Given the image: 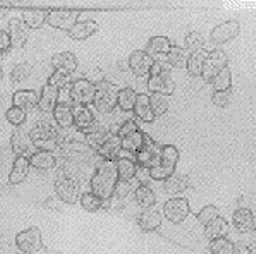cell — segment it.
Masks as SVG:
<instances>
[{
	"instance_id": "277c9868",
	"label": "cell",
	"mask_w": 256,
	"mask_h": 254,
	"mask_svg": "<svg viewBox=\"0 0 256 254\" xmlns=\"http://www.w3.org/2000/svg\"><path fill=\"white\" fill-rule=\"evenodd\" d=\"M55 194H57L62 203L74 205L81 198V182L74 181L70 177L58 175V179L55 181Z\"/></svg>"
},
{
	"instance_id": "816d5d0a",
	"label": "cell",
	"mask_w": 256,
	"mask_h": 254,
	"mask_svg": "<svg viewBox=\"0 0 256 254\" xmlns=\"http://www.w3.org/2000/svg\"><path fill=\"white\" fill-rule=\"evenodd\" d=\"M124 206H126V203L122 201V199L110 196L108 199H104V206H102V208L107 210V212H120V210H124Z\"/></svg>"
},
{
	"instance_id": "60d3db41",
	"label": "cell",
	"mask_w": 256,
	"mask_h": 254,
	"mask_svg": "<svg viewBox=\"0 0 256 254\" xmlns=\"http://www.w3.org/2000/svg\"><path fill=\"white\" fill-rule=\"evenodd\" d=\"M80 203L82 206V210H86V212H98V210H102V206H104V199L100 196H96L94 193H82L81 198H80Z\"/></svg>"
},
{
	"instance_id": "7a4b0ae2",
	"label": "cell",
	"mask_w": 256,
	"mask_h": 254,
	"mask_svg": "<svg viewBox=\"0 0 256 254\" xmlns=\"http://www.w3.org/2000/svg\"><path fill=\"white\" fill-rule=\"evenodd\" d=\"M30 136L36 151L55 153L57 150H60V131H57L48 120H38L30 131Z\"/></svg>"
},
{
	"instance_id": "8992f818",
	"label": "cell",
	"mask_w": 256,
	"mask_h": 254,
	"mask_svg": "<svg viewBox=\"0 0 256 254\" xmlns=\"http://www.w3.org/2000/svg\"><path fill=\"white\" fill-rule=\"evenodd\" d=\"M68 91H69V98L74 105H86V107H90L94 100L96 88L92 83H88L86 79H78L72 84L68 86Z\"/></svg>"
},
{
	"instance_id": "bcb514c9",
	"label": "cell",
	"mask_w": 256,
	"mask_h": 254,
	"mask_svg": "<svg viewBox=\"0 0 256 254\" xmlns=\"http://www.w3.org/2000/svg\"><path fill=\"white\" fill-rule=\"evenodd\" d=\"M46 84L54 86V88H57V89L68 88V86L70 84V74L64 72V71H54V74L50 76V79Z\"/></svg>"
},
{
	"instance_id": "83f0119b",
	"label": "cell",
	"mask_w": 256,
	"mask_h": 254,
	"mask_svg": "<svg viewBox=\"0 0 256 254\" xmlns=\"http://www.w3.org/2000/svg\"><path fill=\"white\" fill-rule=\"evenodd\" d=\"M132 112H134V115L141 122L150 124L155 120V115H153L152 107H150V95H146V93H141V95L136 96V103H134Z\"/></svg>"
},
{
	"instance_id": "836d02e7",
	"label": "cell",
	"mask_w": 256,
	"mask_h": 254,
	"mask_svg": "<svg viewBox=\"0 0 256 254\" xmlns=\"http://www.w3.org/2000/svg\"><path fill=\"white\" fill-rule=\"evenodd\" d=\"M204 60H206V52H203V50L191 53V55L188 57V62H186L188 72L191 74L192 77H200L203 74Z\"/></svg>"
},
{
	"instance_id": "f6af8a7d",
	"label": "cell",
	"mask_w": 256,
	"mask_h": 254,
	"mask_svg": "<svg viewBox=\"0 0 256 254\" xmlns=\"http://www.w3.org/2000/svg\"><path fill=\"white\" fill-rule=\"evenodd\" d=\"M6 117L14 127H22V126H24V122H26V119H28V113L12 105V107L6 112Z\"/></svg>"
},
{
	"instance_id": "6f0895ef",
	"label": "cell",
	"mask_w": 256,
	"mask_h": 254,
	"mask_svg": "<svg viewBox=\"0 0 256 254\" xmlns=\"http://www.w3.org/2000/svg\"><path fill=\"white\" fill-rule=\"evenodd\" d=\"M60 199H54V198H48L45 201V208H48V210H57V212H62V205L60 203Z\"/></svg>"
},
{
	"instance_id": "f35d334b",
	"label": "cell",
	"mask_w": 256,
	"mask_h": 254,
	"mask_svg": "<svg viewBox=\"0 0 256 254\" xmlns=\"http://www.w3.org/2000/svg\"><path fill=\"white\" fill-rule=\"evenodd\" d=\"M215 91H230L232 88V71L229 67H226L224 71H220L214 79L210 81Z\"/></svg>"
},
{
	"instance_id": "681fc988",
	"label": "cell",
	"mask_w": 256,
	"mask_h": 254,
	"mask_svg": "<svg viewBox=\"0 0 256 254\" xmlns=\"http://www.w3.org/2000/svg\"><path fill=\"white\" fill-rule=\"evenodd\" d=\"M212 103L220 108H226L230 105V91H215L212 95Z\"/></svg>"
},
{
	"instance_id": "94428289",
	"label": "cell",
	"mask_w": 256,
	"mask_h": 254,
	"mask_svg": "<svg viewBox=\"0 0 256 254\" xmlns=\"http://www.w3.org/2000/svg\"><path fill=\"white\" fill-rule=\"evenodd\" d=\"M2 77H4V69H2V65H0V81H2Z\"/></svg>"
},
{
	"instance_id": "8fae6325",
	"label": "cell",
	"mask_w": 256,
	"mask_h": 254,
	"mask_svg": "<svg viewBox=\"0 0 256 254\" xmlns=\"http://www.w3.org/2000/svg\"><path fill=\"white\" fill-rule=\"evenodd\" d=\"M148 89L152 95L170 96V95H174V91H176V81L172 79L170 72L153 74L148 79Z\"/></svg>"
},
{
	"instance_id": "d6986e66",
	"label": "cell",
	"mask_w": 256,
	"mask_h": 254,
	"mask_svg": "<svg viewBox=\"0 0 256 254\" xmlns=\"http://www.w3.org/2000/svg\"><path fill=\"white\" fill-rule=\"evenodd\" d=\"M52 115H54V122L60 129L74 127V113H72V107H70L69 101H62V103L55 105Z\"/></svg>"
},
{
	"instance_id": "2e32d148",
	"label": "cell",
	"mask_w": 256,
	"mask_h": 254,
	"mask_svg": "<svg viewBox=\"0 0 256 254\" xmlns=\"http://www.w3.org/2000/svg\"><path fill=\"white\" fill-rule=\"evenodd\" d=\"M12 103L14 107L21 108V110L33 112L38 108V103H40V95L33 89H19V91L14 93L12 96Z\"/></svg>"
},
{
	"instance_id": "c3c4849f",
	"label": "cell",
	"mask_w": 256,
	"mask_h": 254,
	"mask_svg": "<svg viewBox=\"0 0 256 254\" xmlns=\"http://www.w3.org/2000/svg\"><path fill=\"white\" fill-rule=\"evenodd\" d=\"M132 189H134V186H132L131 181H122V179H119L117 184H116V187H114V194H112V196L124 201V199L132 193Z\"/></svg>"
},
{
	"instance_id": "44dd1931",
	"label": "cell",
	"mask_w": 256,
	"mask_h": 254,
	"mask_svg": "<svg viewBox=\"0 0 256 254\" xmlns=\"http://www.w3.org/2000/svg\"><path fill=\"white\" fill-rule=\"evenodd\" d=\"M98 29H100V26H98V22H94V21H78L68 33L72 40L82 41V40H88V38L93 36V34H96Z\"/></svg>"
},
{
	"instance_id": "11a10c76",
	"label": "cell",
	"mask_w": 256,
	"mask_h": 254,
	"mask_svg": "<svg viewBox=\"0 0 256 254\" xmlns=\"http://www.w3.org/2000/svg\"><path fill=\"white\" fill-rule=\"evenodd\" d=\"M12 48V43H10V36L7 31H2L0 29V53L2 52H7V50Z\"/></svg>"
},
{
	"instance_id": "ab89813d",
	"label": "cell",
	"mask_w": 256,
	"mask_h": 254,
	"mask_svg": "<svg viewBox=\"0 0 256 254\" xmlns=\"http://www.w3.org/2000/svg\"><path fill=\"white\" fill-rule=\"evenodd\" d=\"M31 76H33V65L28 64V62L18 64L12 69V72H10V79H12V83H16V84L24 83V81L30 79Z\"/></svg>"
},
{
	"instance_id": "f546056e",
	"label": "cell",
	"mask_w": 256,
	"mask_h": 254,
	"mask_svg": "<svg viewBox=\"0 0 256 254\" xmlns=\"http://www.w3.org/2000/svg\"><path fill=\"white\" fill-rule=\"evenodd\" d=\"M120 150H122L120 138H119V136H116V134H112L107 141L98 148L96 155L100 156L102 160H117V155H119Z\"/></svg>"
},
{
	"instance_id": "9a60e30c",
	"label": "cell",
	"mask_w": 256,
	"mask_h": 254,
	"mask_svg": "<svg viewBox=\"0 0 256 254\" xmlns=\"http://www.w3.org/2000/svg\"><path fill=\"white\" fill-rule=\"evenodd\" d=\"M112 136V132L108 131V127L102 126V124H96L94 122V126H92L88 129V131L84 132V144L90 148L92 151L96 153L98 148L102 146L107 139Z\"/></svg>"
},
{
	"instance_id": "db71d44e",
	"label": "cell",
	"mask_w": 256,
	"mask_h": 254,
	"mask_svg": "<svg viewBox=\"0 0 256 254\" xmlns=\"http://www.w3.org/2000/svg\"><path fill=\"white\" fill-rule=\"evenodd\" d=\"M134 177L138 179V182H140L141 186H148V184L152 182V175H150V167L138 165L136 167V175H134Z\"/></svg>"
},
{
	"instance_id": "74e56055",
	"label": "cell",
	"mask_w": 256,
	"mask_h": 254,
	"mask_svg": "<svg viewBox=\"0 0 256 254\" xmlns=\"http://www.w3.org/2000/svg\"><path fill=\"white\" fill-rule=\"evenodd\" d=\"M138 93L132 88H124L119 91V98H117V108H120L122 112L131 113L136 103Z\"/></svg>"
},
{
	"instance_id": "8d00e7d4",
	"label": "cell",
	"mask_w": 256,
	"mask_h": 254,
	"mask_svg": "<svg viewBox=\"0 0 256 254\" xmlns=\"http://www.w3.org/2000/svg\"><path fill=\"white\" fill-rule=\"evenodd\" d=\"M172 43L167 36H153L152 40L148 41V50L150 55H158V57H165L170 50Z\"/></svg>"
},
{
	"instance_id": "9f6ffc18",
	"label": "cell",
	"mask_w": 256,
	"mask_h": 254,
	"mask_svg": "<svg viewBox=\"0 0 256 254\" xmlns=\"http://www.w3.org/2000/svg\"><path fill=\"white\" fill-rule=\"evenodd\" d=\"M232 254H253L251 246H248L246 242H238L232 246Z\"/></svg>"
},
{
	"instance_id": "ffe728a7",
	"label": "cell",
	"mask_w": 256,
	"mask_h": 254,
	"mask_svg": "<svg viewBox=\"0 0 256 254\" xmlns=\"http://www.w3.org/2000/svg\"><path fill=\"white\" fill-rule=\"evenodd\" d=\"M138 225L144 232H153L162 225V213L153 206L143 210V213H140V217H138Z\"/></svg>"
},
{
	"instance_id": "6da1fadb",
	"label": "cell",
	"mask_w": 256,
	"mask_h": 254,
	"mask_svg": "<svg viewBox=\"0 0 256 254\" xmlns=\"http://www.w3.org/2000/svg\"><path fill=\"white\" fill-rule=\"evenodd\" d=\"M119 175H117L116 160H102L93 170V175L90 179V187L92 193L102 199H108L114 194V187H116Z\"/></svg>"
},
{
	"instance_id": "d590c367",
	"label": "cell",
	"mask_w": 256,
	"mask_h": 254,
	"mask_svg": "<svg viewBox=\"0 0 256 254\" xmlns=\"http://www.w3.org/2000/svg\"><path fill=\"white\" fill-rule=\"evenodd\" d=\"M46 12L48 10H24L21 19L24 21L28 29H40L46 22Z\"/></svg>"
},
{
	"instance_id": "603a6c76",
	"label": "cell",
	"mask_w": 256,
	"mask_h": 254,
	"mask_svg": "<svg viewBox=\"0 0 256 254\" xmlns=\"http://www.w3.org/2000/svg\"><path fill=\"white\" fill-rule=\"evenodd\" d=\"M72 113H74V126H76V129H80V131L86 132L90 127L94 126V113L86 105H76L72 108Z\"/></svg>"
},
{
	"instance_id": "4fadbf2b",
	"label": "cell",
	"mask_w": 256,
	"mask_h": 254,
	"mask_svg": "<svg viewBox=\"0 0 256 254\" xmlns=\"http://www.w3.org/2000/svg\"><path fill=\"white\" fill-rule=\"evenodd\" d=\"M177 162H179V150H177L174 144H162L158 150V156H156L153 165H158L167 172H170V174H174Z\"/></svg>"
},
{
	"instance_id": "7402d4cb",
	"label": "cell",
	"mask_w": 256,
	"mask_h": 254,
	"mask_svg": "<svg viewBox=\"0 0 256 254\" xmlns=\"http://www.w3.org/2000/svg\"><path fill=\"white\" fill-rule=\"evenodd\" d=\"M30 165L38 170H52L58 165V156L50 151H34L30 156Z\"/></svg>"
},
{
	"instance_id": "52a82bcc",
	"label": "cell",
	"mask_w": 256,
	"mask_h": 254,
	"mask_svg": "<svg viewBox=\"0 0 256 254\" xmlns=\"http://www.w3.org/2000/svg\"><path fill=\"white\" fill-rule=\"evenodd\" d=\"M226 67H229V57L224 50H212L206 55V60H204V67H203V74L202 77L206 83H210L212 79L218 74L220 71H224Z\"/></svg>"
},
{
	"instance_id": "1f68e13d",
	"label": "cell",
	"mask_w": 256,
	"mask_h": 254,
	"mask_svg": "<svg viewBox=\"0 0 256 254\" xmlns=\"http://www.w3.org/2000/svg\"><path fill=\"white\" fill-rule=\"evenodd\" d=\"M188 53L184 48H180V46H176L172 45L170 50H168V53L165 55V60H167V64L170 65V69H184L186 67V62H188Z\"/></svg>"
},
{
	"instance_id": "d4e9b609",
	"label": "cell",
	"mask_w": 256,
	"mask_h": 254,
	"mask_svg": "<svg viewBox=\"0 0 256 254\" xmlns=\"http://www.w3.org/2000/svg\"><path fill=\"white\" fill-rule=\"evenodd\" d=\"M58 96H60V89L54 88V86H50V84H45L42 89L38 108H40L43 113H52L55 105L58 103Z\"/></svg>"
},
{
	"instance_id": "5b68a950",
	"label": "cell",
	"mask_w": 256,
	"mask_h": 254,
	"mask_svg": "<svg viewBox=\"0 0 256 254\" xmlns=\"http://www.w3.org/2000/svg\"><path fill=\"white\" fill-rule=\"evenodd\" d=\"M16 246L21 253H36L42 251L43 246V236L38 227H30L16 236Z\"/></svg>"
},
{
	"instance_id": "e575fe53",
	"label": "cell",
	"mask_w": 256,
	"mask_h": 254,
	"mask_svg": "<svg viewBox=\"0 0 256 254\" xmlns=\"http://www.w3.org/2000/svg\"><path fill=\"white\" fill-rule=\"evenodd\" d=\"M117 175L122 181H132L136 175V162L132 158H117L116 160Z\"/></svg>"
},
{
	"instance_id": "b9f144b4",
	"label": "cell",
	"mask_w": 256,
	"mask_h": 254,
	"mask_svg": "<svg viewBox=\"0 0 256 254\" xmlns=\"http://www.w3.org/2000/svg\"><path fill=\"white\" fill-rule=\"evenodd\" d=\"M232 246L234 242L227 237H218V239L210 241L208 244V249H210L212 254H232Z\"/></svg>"
},
{
	"instance_id": "7dc6e473",
	"label": "cell",
	"mask_w": 256,
	"mask_h": 254,
	"mask_svg": "<svg viewBox=\"0 0 256 254\" xmlns=\"http://www.w3.org/2000/svg\"><path fill=\"white\" fill-rule=\"evenodd\" d=\"M216 217H220V210L216 208L215 205H206L202 212L198 213V222L206 227L212 220H215Z\"/></svg>"
},
{
	"instance_id": "7bdbcfd3",
	"label": "cell",
	"mask_w": 256,
	"mask_h": 254,
	"mask_svg": "<svg viewBox=\"0 0 256 254\" xmlns=\"http://www.w3.org/2000/svg\"><path fill=\"white\" fill-rule=\"evenodd\" d=\"M150 107L155 117H162L168 110V101L162 95H150Z\"/></svg>"
},
{
	"instance_id": "5bb4252c",
	"label": "cell",
	"mask_w": 256,
	"mask_h": 254,
	"mask_svg": "<svg viewBox=\"0 0 256 254\" xmlns=\"http://www.w3.org/2000/svg\"><path fill=\"white\" fill-rule=\"evenodd\" d=\"M239 31H241V24L238 21H226L212 31V41L215 45H224V43L234 40L239 34Z\"/></svg>"
},
{
	"instance_id": "9c48e42d",
	"label": "cell",
	"mask_w": 256,
	"mask_h": 254,
	"mask_svg": "<svg viewBox=\"0 0 256 254\" xmlns=\"http://www.w3.org/2000/svg\"><path fill=\"white\" fill-rule=\"evenodd\" d=\"M153 62H155V58L150 55L148 52H144V50H134L128 58L129 71L138 77L148 76L153 67Z\"/></svg>"
},
{
	"instance_id": "4316f807",
	"label": "cell",
	"mask_w": 256,
	"mask_h": 254,
	"mask_svg": "<svg viewBox=\"0 0 256 254\" xmlns=\"http://www.w3.org/2000/svg\"><path fill=\"white\" fill-rule=\"evenodd\" d=\"M30 158L28 156H18V158L14 160V165H12V170H10L9 174V184H12V186H18V184L24 182V179L28 177V174H30Z\"/></svg>"
},
{
	"instance_id": "ee69618b",
	"label": "cell",
	"mask_w": 256,
	"mask_h": 254,
	"mask_svg": "<svg viewBox=\"0 0 256 254\" xmlns=\"http://www.w3.org/2000/svg\"><path fill=\"white\" fill-rule=\"evenodd\" d=\"M186 48L189 50L191 53L194 52H200V50H203V45H204V38L202 33H198V31H191V33L186 34Z\"/></svg>"
},
{
	"instance_id": "91938a15",
	"label": "cell",
	"mask_w": 256,
	"mask_h": 254,
	"mask_svg": "<svg viewBox=\"0 0 256 254\" xmlns=\"http://www.w3.org/2000/svg\"><path fill=\"white\" fill-rule=\"evenodd\" d=\"M119 69H120V71H128V69H129V64H124V62H119Z\"/></svg>"
},
{
	"instance_id": "3957f363",
	"label": "cell",
	"mask_w": 256,
	"mask_h": 254,
	"mask_svg": "<svg viewBox=\"0 0 256 254\" xmlns=\"http://www.w3.org/2000/svg\"><path fill=\"white\" fill-rule=\"evenodd\" d=\"M96 91H94V100H93V107L96 108V112L100 113H110L117 108V98H119V91L116 84L104 81L98 86H94Z\"/></svg>"
},
{
	"instance_id": "7c38bea8",
	"label": "cell",
	"mask_w": 256,
	"mask_h": 254,
	"mask_svg": "<svg viewBox=\"0 0 256 254\" xmlns=\"http://www.w3.org/2000/svg\"><path fill=\"white\" fill-rule=\"evenodd\" d=\"M10 144H12V151L18 156H28L30 158L31 155V150H33V141H31V136H30V131L28 129H22V127H18L16 131L12 132V138H10Z\"/></svg>"
},
{
	"instance_id": "cb8c5ba5",
	"label": "cell",
	"mask_w": 256,
	"mask_h": 254,
	"mask_svg": "<svg viewBox=\"0 0 256 254\" xmlns=\"http://www.w3.org/2000/svg\"><path fill=\"white\" fill-rule=\"evenodd\" d=\"M188 187H189V177L186 174H177V172H174V174L168 175L164 181L165 193L170 194V196H177V194L184 193Z\"/></svg>"
},
{
	"instance_id": "f1b7e54d",
	"label": "cell",
	"mask_w": 256,
	"mask_h": 254,
	"mask_svg": "<svg viewBox=\"0 0 256 254\" xmlns=\"http://www.w3.org/2000/svg\"><path fill=\"white\" fill-rule=\"evenodd\" d=\"M229 230H230L229 222L222 217H216L215 220H212L210 224L206 225L204 236H206L208 241H214V239H218V237H227Z\"/></svg>"
},
{
	"instance_id": "680465c9",
	"label": "cell",
	"mask_w": 256,
	"mask_h": 254,
	"mask_svg": "<svg viewBox=\"0 0 256 254\" xmlns=\"http://www.w3.org/2000/svg\"><path fill=\"white\" fill-rule=\"evenodd\" d=\"M9 14V9H6V7H0V19L4 17V15Z\"/></svg>"
},
{
	"instance_id": "4dcf8cb0",
	"label": "cell",
	"mask_w": 256,
	"mask_h": 254,
	"mask_svg": "<svg viewBox=\"0 0 256 254\" xmlns=\"http://www.w3.org/2000/svg\"><path fill=\"white\" fill-rule=\"evenodd\" d=\"M134 201L138 206H141L143 210L146 208H152V206H155L156 203V196L155 193H153V189L150 186H138L134 189Z\"/></svg>"
},
{
	"instance_id": "ba28073f",
	"label": "cell",
	"mask_w": 256,
	"mask_h": 254,
	"mask_svg": "<svg viewBox=\"0 0 256 254\" xmlns=\"http://www.w3.org/2000/svg\"><path fill=\"white\" fill-rule=\"evenodd\" d=\"M165 218L172 224H182L191 213V205L186 198H174L168 199L164 205Z\"/></svg>"
},
{
	"instance_id": "f5cc1de1",
	"label": "cell",
	"mask_w": 256,
	"mask_h": 254,
	"mask_svg": "<svg viewBox=\"0 0 256 254\" xmlns=\"http://www.w3.org/2000/svg\"><path fill=\"white\" fill-rule=\"evenodd\" d=\"M138 124H136V120L134 119H129V120H126L124 124L119 127V131H117V134L116 136H119V138H126V136H129V134H132L134 131H138Z\"/></svg>"
},
{
	"instance_id": "d6a6232c",
	"label": "cell",
	"mask_w": 256,
	"mask_h": 254,
	"mask_svg": "<svg viewBox=\"0 0 256 254\" xmlns=\"http://www.w3.org/2000/svg\"><path fill=\"white\" fill-rule=\"evenodd\" d=\"M143 136H144V131H141V129H138L134 131L132 134L126 136V138L120 139V146L124 151H129V153L136 155L138 151L143 148Z\"/></svg>"
},
{
	"instance_id": "e0dca14e",
	"label": "cell",
	"mask_w": 256,
	"mask_h": 254,
	"mask_svg": "<svg viewBox=\"0 0 256 254\" xmlns=\"http://www.w3.org/2000/svg\"><path fill=\"white\" fill-rule=\"evenodd\" d=\"M232 224H234L236 229L242 234L253 232L256 220H254V213L253 210L250 208H238L234 213H232Z\"/></svg>"
},
{
	"instance_id": "f907efd6",
	"label": "cell",
	"mask_w": 256,
	"mask_h": 254,
	"mask_svg": "<svg viewBox=\"0 0 256 254\" xmlns=\"http://www.w3.org/2000/svg\"><path fill=\"white\" fill-rule=\"evenodd\" d=\"M88 83H92L93 86H98L100 83H104L105 81V74L102 69H98V67H93V69H90L88 72H86V77H84Z\"/></svg>"
},
{
	"instance_id": "6125c7cd",
	"label": "cell",
	"mask_w": 256,
	"mask_h": 254,
	"mask_svg": "<svg viewBox=\"0 0 256 254\" xmlns=\"http://www.w3.org/2000/svg\"><path fill=\"white\" fill-rule=\"evenodd\" d=\"M26 254H42L40 251H36V253H26Z\"/></svg>"
},
{
	"instance_id": "30bf717a",
	"label": "cell",
	"mask_w": 256,
	"mask_h": 254,
	"mask_svg": "<svg viewBox=\"0 0 256 254\" xmlns=\"http://www.w3.org/2000/svg\"><path fill=\"white\" fill-rule=\"evenodd\" d=\"M80 12L78 10H48L46 12V24L55 29L69 31L78 22Z\"/></svg>"
},
{
	"instance_id": "484cf974",
	"label": "cell",
	"mask_w": 256,
	"mask_h": 254,
	"mask_svg": "<svg viewBox=\"0 0 256 254\" xmlns=\"http://www.w3.org/2000/svg\"><path fill=\"white\" fill-rule=\"evenodd\" d=\"M52 65L55 71H64L72 74L78 69L80 62H78V57L70 52H60V53H55L52 57Z\"/></svg>"
},
{
	"instance_id": "ac0fdd59",
	"label": "cell",
	"mask_w": 256,
	"mask_h": 254,
	"mask_svg": "<svg viewBox=\"0 0 256 254\" xmlns=\"http://www.w3.org/2000/svg\"><path fill=\"white\" fill-rule=\"evenodd\" d=\"M28 26L24 24L21 17H14L12 21L9 22V36H10V43H12L14 48H22V46L28 43Z\"/></svg>"
}]
</instances>
